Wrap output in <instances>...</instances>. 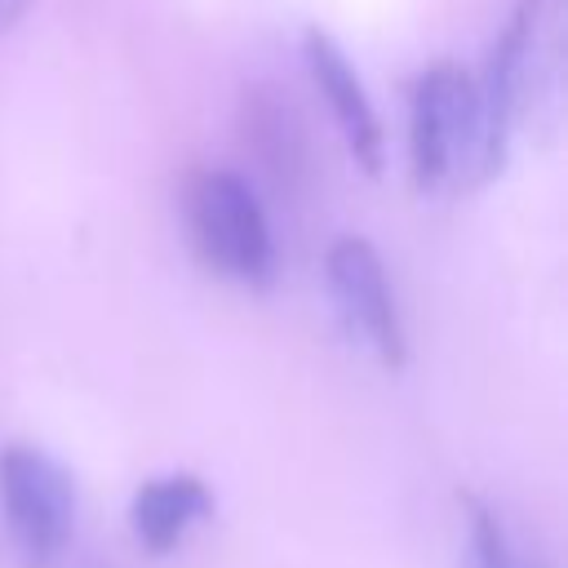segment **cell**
<instances>
[{"label":"cell","instance_id":"obj_1","mask_svg":"<svg viewBox=\"0 0 568 568\" xmlns=\"http://www.w3.org/2000/svg\"><path fill=\"white\" fill-rule=\"evenodd\" d=\"M506 124L484 98V84L462 67L439 62L413 93V169L422 186H470L501 164Z\"/></svg>","mask_w":568,"mask_h":568},{"label":"cell","instance_id":"obj_2","mask_svg":"<svg viewBox=\"0 0 568 568\" xmlns=\"http://www.w3.org/2000/svg\"><path fill=\"white\" fill-rule=\"evenodd\" d=\"M564 75V0H519L510 27L501 31L488 71L484 98L506 129H537L555 111Z\"/></svg>","mask_w":568,"mask_h":568},{"label":"cell","instance_id":"obj_3","mask_svg":"<svg viewBox=\"0 0 568 568\" xmlns=\"http://www.w3.org/2000/svg\"><path fill=\"white\" fill-rule=\"evenodd\" d=\"M0 510L22 568H53L75 532V484L58 457L36 444L0 453Z\"/></svg>","mask_w":568,"mask_h":568},{"label":"cell","instance_id":"obj_4","mask_svg":"<svg viewBox=\"0 0 568 568\" xmlns=\"http://www.w3.org/2000/svg\"><path fill=\"white\" fill-rule=\"evenodd\" d=\"M191 226L200 253L235 275V280H266L271 275V231L257 209V195L248 182L231 169H209L191 186Z\"/></svg>","mask_w":568,"mask_h":568},{"label":"cell","instance_id":"obj_5","mask_svg":"<svg viewBox=\"0 0 568 568\" xmlns=\"http://www.w3.org/2000/svg\"><path fill=\"white\" fill-rule=\"evenodd\" d=\"M328 284L337 297V311L346 315L351 333L382 359V364H399L404 359V328H399V311L390 297V280L382 271V257L373 253L368 240L342 235L328 248Z\"/></svg>","mask_w":568,"mask_h":568},{"label":"cell","instance_id":"obj_6","mask_svg":"<svg viewBox=\"0 0 568 568\" xmlns=\"http://www.w3.org/2000/svg\"><path fill=\"white\" fill-rule=\"evenodd\" d=\"M209 515H213V493L204 488L200 475H186V470L146 479L129 501V528L146 555L178 550L186 532L204 524Z\"/></svg>","mask_w":568,"mask_h":568},{"label":"cell","instance_id":"obj_7","mask_svg":"<svg viewBox=\"0 0 568 568\" xmlns=\"http://www.w3.org/2000/svg\"><path fill=\"white\" fill-rule=\"evenodd\" d=\"M306 62H311L315 84L324 89V98H328V106H333V115H337L346 142H351V151L377 173V169H382V124H377V115H373V106H368L364 84H359L355 71H351L346 53H342L324 31H311V36H306Z\"/></svg>","mask_w":568,"mask_h":568},{"label":"cell","instance_id":"obj_8","mask_svg":"<svg viewBox=\"0 0 568 568\" xmlns=\"http://www.w3.org/2000/svg\"><path fill=\"white\" fill-rule=\"evenodd\" d=\"M244 129H248V142L253 151L262 155V164L280 178V182H293L302 178V129L288 111V102L271 89H257L248 93L244 102Z\"/></svg>","mask_w":568,"mask_h":568},{"label":"cell","instance_id":"obj_9","mask_svg":"<svg viewBox=\"0 0 568 568\" xmlns=\"http://www.w3.org/2000/svg\"><path fill=\"white\" fill-rule=\"evenodd\" d=\"M466 568H550L537 546H528L497 506L466 493Z\"/></svg>","mask_w":568,"mask_h":568},{"label":"cell","instance_id":"obj_10","mask_svg":"<svg viewBox=\"0 0 568 568\" xmlns=\"http://www.w3.org/2000/svg\"><path fill=\"white\" fill-rule=\"evenodd\" d=\"M22 4H27V0H0V22H13V18L22 13Z\"/></svg>","mask_w":568,"mask_h":568}]
</instances>
